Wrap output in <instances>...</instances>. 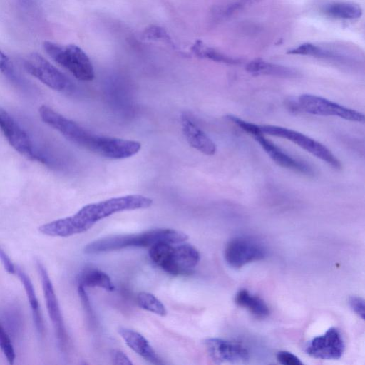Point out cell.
I'll use <instances>...</instances> for the list:
<instances>
[{"mask_svg":"<svg viewBox=\"0 0 365 365\" xmlns=\"http://www.w3.org/2000/svg\"><path fill=\"white\" fill-rule=\"evenodd\" d=\"M113 364L119 365H132L129 358L119 350H113L111 353Z\"/></svg>","mask_w":365,"mask_h":365,"instance_id":"obj_32","label":"cell"},{"mask_svg":"<svg viewBox=\"0 0 365 365\" xmlns=\"http://www.w3.org/2000/svg\"><path fill=\"white\" fill-rule=\"evenodd\" d=\"M41 120L67 140L98 155L106 158L113 147V138L97 135L64 117L47 106L39 108Z\"/></svg>","mask_w":365,"mask_h":365,"instance_id":"obj_2","label":"cell"},{"mask_svg":"<svg viewBox=\"0 0 365 365\" xmlns=\"http://www.w3.org/2000/svg\"><path fill=\"white\" fill-rule=\"evenodd\" d=\"M344 349L345 344L341 332L334 327L309 341L305 346L308 355L321 359H339Z\"/></svg>","mask_w":365,"mask_h":365,"instance_id":"obj_11","label":"cell"},{"mask_svg":"<svg viewBox=\"0 0 365 365\" xmlns=\"http://www.w3.org/2000/svg\"><path fill=\"white\" fill-rule=\"evenodd\" d=\"M118 333L125 343L145 360L153 364H163V361L153 349L148 341L136 331L120 327Z\"/></svg>","mask_w":365,"mask_h":365,"instance_id":"obj_16","label":"cell"},{"mask_svg":"<svg viewBox=\"0 0 365 365\" xmlns=\"http://www.w3.org/2000/svg\"><path fill=\"white\" fill-rule=\"evenodd\" d=\"M37 267L41 278L48 313L55 329L58 346L62 350H64L67 345L68 337L54 289L43 265L38 262Z\"/></svg>","mask_w":365,"mask_h":365,"instance_id":"obj_12","label":"cell"},{"mask_svg":"<svg viewBox=\"0 0 365 365\" xmlns=\"http://www.w3.org/2000/svg\"><path fill=\"white\" fill-rule=\"evenodd\" d=\"M267 255L264 247L259 242L246 237H235L227 244L225 258L233 268H241L252 262L264 259Z\"/></svg>","mask_w":365,"mask_h":365,"instance_id":"obj_10","label":"cell"},{"mask_svg":"<svg viewBox=\"0 0 365 365\" xmlns=\"http://www.w3.org/2000/svg\"><path fill=\"white\" fill-rule=\"evenodd\" d=\"M23 66L29 74L53 90L66 91L72 88L71 81L37 53L27 55L23 61Z\"/></svg>","mask_w":365,"mask_h":365,"instance_id":"obj_8","label":"cell"},{"mask_svg":"<svg viewBox=\"0 0 365 365\" xmlns=\"http://www.w3.org/2000/svg\"><path fill=\"white\" fill-rule=\"evenodd\" d=\"M173 245L159 242L151 246L149 250L150 259L170 274L190 273L200 259L198 250L190 244Z\"/></svg>","mask_w":365,"mask_h":365,"instance_id":"obj_4","label":"cell"},{"mask_svg":"<svg viewBox=\"0 0 365 365\" xmlns=\"http://www.w3.org/2000/svg\"><path fill=\"white\" fill-rule=\"evenodd\" d=\"M143 36L147 39L157 40L161 39L169 44L173 46V43L167 33V31L160 26H151L147 28L143 33Z\"/></svg>","mask_w":365,"mask_h":365,"instance_id":"obj_28","label":"cell"},{"mask_svg":"<svg viewBox=\"0 0 365 365\" xmlns=\"http://www.w3.org/2000/svg\"><path fill=\"white\" fill-rule=\"evenodd\" d=\"M349 304L352 310L364 319V300L360 297L352 296L349 299Z\"/></svg>","mask_w":365,"mask_h":365,"instance_id":"obj_30","label":"cell"},{"mask_svg":"<svg viewBox=\"0 0 365 365\" xmlns=\"http://www.w3.org/2000/svg\"><path fill=\"white\" fill-rule=\"evenodd\" d=\"M16 273L24 287L31 308L33 320L36 329L40 335H43L44 333V324L33 284L30 278L21 269H16Z\"/></svg>","mask_w":365,"mask_h":365,"instance_id":"obj_19","label":"cell"},{"mask_svg":"<svg viewBox=\"0 0 365 365\" xmlns=\"http://www.w3.org/2000/svg\"><path fill=\"white\" fill-rule=\"evenodd\" d=\"M0 259L7 272L12 274L16 273V268L13 262H11L7 254L3 250V249L1 247Z\"/></svg>","mask_w":365,"mask_h":365,"instance_id":"obj_33","label":"cell"},{"mask_svg":"<svg viewBox=\"0 0 365 365\" xmlns=\"http://www.w3.org/2000/svg\"><path fill=\"white\" fill-rule=\"evenodd\" d=\"M181 125L182 133L191 147L207 155L216 153L215 143L187 114L182 115Z\"/></svg>","mask_w":365,"mask_h":365,"instance_id":"obj_15","label":"cell"},{"mask_svg":"<svg viewBox=\"0 0 365 365\" xmlns=\"http://www.w3.org/2000/svg\"><path fill=\"white\" fill-rule=\"evenodd\" d=\"M226 118L231 121L232 123L236 125L238 128L242 129L245 133L252 135V137L262 133L260 130L259 125L247 122L237 116L232 115H228L226 116Z\"/></svg>","mask_w":365,"mask_h":365,"instance_id":"obj_27","label":"cell"},{"mask_svg":"<svg viewBox=\"0 0 365 365\" xmlns=\"http://www.w3.org/2000/svg\"><path fill=\"white\" fill-rule=\"evenodd\" d=\"M205 345L210 358L216 363H245L248 349L242 344L218 338L207 339Z\"/></svg>","mask_w":365,"mask_h":365,"instance_id":"obj_13","label":"cell"},{"mask_svg":"<svg viewBox=\"0 0 365 365\" xmlns=\"http://www.w3.org/2000/svg\"><path fill=\"white\" fill-rule=\"evenodd\" d=\"M153 200L142 195H128L88 204L73 215L39 227V231L52 237H69L88 230L97 222L115 213L145 209Z\"/></svg>","mask_w":365,"mask_h":365,"instance_id":"obj_1","label":"cell"},{"mask_svg":"<svg viewBox=\"0 0 365 365\" xmlns=\"http://www.w3.org/2000/svg\"><path fill=\"white\" fill-rule=\"evenodd\" d=\"M246 2H255V1H260V0H244Z\"/></svg>","mask_w":365,"mask_h":365,"instance_id":"obj_34","label":"cell"},{"mask_svg":"<svg viewBox=\"0 0 365 365\" xmlns=\"http://www.w3.org/2000/svg\"><path fill=\"white\" fill-rule=\"evenodd\" d=\"M0 128L11 146L19 153L33 160L46 162L36 150L27 133L18 122L0 106Z\"/></svg>","mask_w":365,"mask_h":365,"instance_id":"obj_9","label":"cell"},{"mask_svg":"<svg viewBox=\"0 0 365 365\" xmlns=\"http://www.w3.org/2000/svg\"><path fill=\"white\" fill-rule=\"evenodd\" d=\"M289 106L293 110L312 115L335 116L353 122H364L363 113L315 95H300L290 101Z\"/></svg>","mask_w":365,"mask_h":365,"instance_id":"obj_6","label":"cell"},{"mask_svg":"<svg viewBox=\"0 0 365 365\" xmlns=\"http://www.w3.org/2000/svg\"><path fill=\"white\" fill-rule=\"evenodd\" d=\"M43 47L54 61L77 79L91 81L94 78L93 65L86 53L78 46L73 44L62 46L46 41L43 42Z\"/></svg>","mask_w":365,"mask_h":365,"instance_id":"obj_5","label":"cell"},{"mask_svg":"<svg viewBox=\"0 0 365 365\" xmlns=\"http://www.w3.org/2000/svg\"><path fill=\"white\" fill-rule=\"evenodd\" d=\"M259 128L263 134L287 139L321 159L334 169H341L340 160L330 150L321 143L303 133L287 128L271 125H259Z\"/></svg>","mask_w":365,"mask_h":365,"instance_id":"obj_7","label":"cell"},{"mask_svg":"<svg viewBox=\"0 0 365 365\" xmlns=\"http://www.w3.org/2000/svg\"><path fill=\"white\" fill-rule=\"evenodd\" d=\"M246 71L254 76H272L284 78H293L299 76V73L290 67L265 61L260 58L249 62Z\"/></svg>","mask_w":365,"mask_h":365,"instance_id":"obj_17","label":"cell"},{"mask_svg":"<svg viewBox=\"0 0 365 365\" xmlns=\"http://www.w3.org/2000/svg\"><path fill=\"white\" fill-rule=\"evenodd\" d=\"M191 50L200 58H207L216 62L230 65H236L241 63L240 59L228 56L213 48L207 46L200 40L195 43L192 46Z\"/></svg>","mask_w":365,"mask_h":365,"instance_id":"obj_23","label":"cell"},{"mask_svg":"<svg viewBox=\"0 0 365 365\" xmlns=\"http://www.w3.org/2000/svg\"><path fill=\"white\" fill-rule=\"evenodd\" d=\"M136 301L138 306L145 310L161 317L167 314V310L164 304L151 293L146 292L138 293Z\"/></svg>","mask_w":365,"mask_h":365,"instance_id":"obj_25","label":"cell"},{"mask_svg":"<svg viewBox=\"0 0 365 365\" xmlns=\"http://www.w3.org/2000/svg\"><path fill=\"white\" fill-rule=\"evenodd\" d=\"M187 239L188 236L183 232L174 229L157 228L138 234L105 237L88 244L84 248V252L98 254L128 247H151L159 242L179 244Z\"/></svg>","mask_w":365,"mask_h":365,"instance_id":"obj_3","label":"cell"},{"mask_svg":"<svg viewBox=\"0 0 365 365\" xmlns=\"http://www.w3.org/2000/svg\"><path fill=\"white\" fill-rule=\"evenodd\" d=\"M287 53L335 61H340L344 58L337 51L330 50L329 48H324L311 43H302L297 47L289 50Z\"/></svg>","mask_w":365,"mask_h":365,"instance_id":"obj_22","label":"cell"},{"mask_svg":"<svg viewBox=\"0 0 365 365\" xmlns=\"http://www.w3.org/2000/svg\"><path fill=\"white\" fill-rule=\"evenodd\" d=\"M277 361L284 365H302L303 363L294 354L286 351H281L277 354Z\"/></svg>","mask_w":365,"mask_h":365,"instance_id":"obj_29","label":"cell"},{"mask_svg":"<svg viewBox=\"0 0 365 365\" xmlns=\"http://www.w3.org/2000/svg\"><path fill=\"white\" fill-rule=\"evenodd\" d=\"M0 71L12 80L16 78L9 58L0 50Z\"/></svg>","mask_w":365,"mask_h":365,"instance_id":"obj_31","label":"cell"},{"mask_svg":"<svg viewBox=\"0 0 365 365\" xmlns=\"http://www.w3.org/2000/svg\"><path fill=\"white\" fill-rule=\"evenodd\" d=\"M235 302L238 306L247 309L258 319L266 318L270 313L269 307L262 299L250 293L245 289L237 292Z\"/></svg>","mask_w":365,"mask_h":365,"instance_id":"obj_18","label":"cell"},{"mask_svg":"<svg viewBox=\"0 0 365 365\" xmlns=\"http://www.w3.org/2000/svg\"><path fill=\"white\" fill-rule=\"evenodd\" d=\"M253 138L278 165L304 175H314V172L309 164L286 153L280 148L266 138L263 133L256 135Z\"/></svg>","mask_w":365,"mask_h":365,"instance_id":"obj_14","label":"cell"},{"mask_svg":"<svg viewBox=\"0 0 365 365\" xmlns=\"http://www.w3.org/2000/svg\"><path fill=\"white\" fill-rule=\"evenodd\" d=\"M322 11L329 17L339 19H356L362 15L361 6L349 1L329 3L323 7Z\"/></svg>","mask_w":365,"mask_h":365,"instance_id":"obj_20","label":"cell"},{"mask_svg":"<svg viewBox=\"0 0 365 365\" xmlns=\"http://www.w3.org/2000/svg\"><path fill=\"white\" fill-rule=\"evenodd\" d=\"M78 285L83 287H100L108 292L115 289L110 277L104 272L94 268L83 270L78 278Z\"/></svg>","mask_w":365,"mask_h":365,"instance_id":"obj_21","label":"cell"},{"mask_svg":"<svg viewBox=\"0 0 365 365\" xmlns=\"http://www.w3.org/2000/svg\"><path fill=\"white\" fill-rule=\"evenodd\" d=\"M3 322L9 335L17 337L23 328V317L20 309L16 307H10L3 313Z\"/></svg>","mask_w":365,"mask_h":365,"instance_id":"obj_24","label":"cell"},{"mask_svg":"<svg viewBox=\"0 0 365 365\" xmlns=\"http://www.w3.org/2000/svg\"><path fill=\"white\" fill-rule=\"evenodd\" d=\"M0 348L9 364H13L15 359V351L9 335L0 324Z\"/></svg>","mask_w":365,"mask_h":365,"instance_id":"obj_26","label":"cell"}]
</instances>
